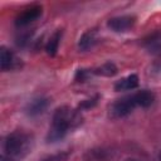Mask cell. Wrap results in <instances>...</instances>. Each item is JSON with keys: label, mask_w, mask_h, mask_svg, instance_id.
<instances>
[{"label": "cell", "mask_w": 161, "mask_h": 161, "mask_svg": "<svg viewBox=\"0 0 161 161\" xmlns=\"http://www.w3.org/2000/svg\"><path fill=\"white\" fill-rule=\"evenodd\" d=\"M60 38H62V30H59V29L49 38V40L45 45V50L49 55H55L58 47H59V43H60Z\"/></svg>", "instance_id": "12"}, {"label": "cell", "mask_w": 161, "mask_h": 161, "mask_svg": "<svg viewBox=\"0 0 161 161\" xmlns=\"http://www.w3.org/2000/svg\"><path fill=\"white\" fill-rule=\"evenodd\" d=\"M49 101L45 97H35L31 101L28 102V104L25 106V113L30 117H35L39 116L42 113H44V111L48 108Z\"/></svg>", "instance_id": "7"}, {"label": "cell", "mask_w": 161, "mask_h": 161, "mask_svg": "<svg viewBox=\"0 0 161 161\" xmlns=\"http://www.w3.org/2000/svg\"><path fill=\"white\" fill-rule=\"evenodd\" d=\"M125 161H140L138 158H135V157H127Z\"/></svg>", "instance_id": "18"}, {"label": "cell", "mask_w": 161, "mask_h": 161, "mask_svg": "<svg viewBox=\"0 0 161 161\" xmlns=\"http://www.w3.org/2000/svg\"><path fill=\"white\" fill-rule=\"evenodd\" d=\"M1 161H16L14 157H11V156H8V155H3L1 156Z\"/></svg>", "instance_id": "17"}, {"label": "cell", "mask_w": 161, "mask_h": 161, "mask_svg": "<svg viewBox=\"0 0 161 161\" xmlns=\"http://www.w3.org/2000/svg\"><path fill=\"white\" fill-rule=\"evenodd\" d=\"M92 73L93 74H98V75H104V77H113L117 73V67L113 63L107 62V63L102 64L101 67L93 69Z\"/></svg>", "instance_id": "13"}, {"label": "cell", "mask_w": 161, "mask_h": 161, "mask_svg": "<svg viewBox=\"0 0 161 161\" xmlns=\"http://www.w3.org/2000/svg\"><path fill=\"white\" fill-rule=\"evenodd\" d=\"M135 97H136V101H137V104L138 107H148L153 103L155 101V94L151 92V91H147V89H142V91H137L133 93Z\"/></svg>", "instance_id": "11"}, {"label": "cell", "mask_w": 161, "mask_h": 161, "mask_svg": "<svg viewBox=\"0 0 161 161\" xmlns=\"http://www.w3.org/2000/svg\"><path fill=\"white\" fill-rule=\"evenodd\" d=\"M33 136L24 131H14L4 140V150L8 156L24 157L33 148Z\"/></svg>", "instance_id": "2"}, {"label": "cell", "mask_w": 161, "mask_h": 161, "mask_svg": "<svg viewBox=\"0 0 161 161\" xmlns=\"http://www.w3.org/2000/svg\"><path fill=\"white\" fill-rule=\"evenodd\" d=\"M145 48L155 55H161V33H153L143 42Z\"/></svg>", "instance_id": "10"}, {"label": "cell", "mask_w": 161, "mask_h": 161, "mask_svg": "<svg viewBox=\"0 0 161 161\" xmlns=\"http://www.w3.org/2000/svg\"><path fill=\"white\" fill-rule=\"evenodd\" d=\"M0 67L3 72L19 69L21 67V59L11 49L3 45L0 48Z\"/></svg>", "instance_id": "5"}, {"label": "cell", "mask_w": 161, "mask_h": 161, "mask_svg": "<svg viewBox=\"0 0 161 161\" xmlns=\"http://www.w3.org/2000/svg\"><path fill=\"white\" fill-rule=\"evenodd\" d=\"M69 155H70L69 151H60V152H57V153H53V155L44 157L42 161H67Z\"/></svg>", "instance_id": "14"}, {"label": "cell", "mask_w": 161, "mask_h": 161, "mask_svg": "<svg viewBox=\"0 0 161 161\" xmlns=\"http://www.w3.org/2000/svg\"><path fill=\"white\" fill-rule=\"evenodd\" d=\"M158 160L161 161V151H160V153H158Z\"/></svg>", "instance_id": "19"}, {"label": "cell", "mask_w": 161, "mask_h": 161, "mask_svg": "<svg viewBox=\"0 0 161 161\" xmlns=\"http://www.w3.org/2000/svg\"><path fill=\"white\" fill-rule=\"evenodd\" d=\"M136 107H138L135 94H128L122 98L116 99L113 103H111L108 108V114L111 118H122L127 114H130Z\"/></svg>", "instance_id": "3"}, {"label": "cell", "mask_w": 161, "mask_h": 161, "mask_svg": "<svg viewBox=\"0 0 161 161\" xmlns=\"http://www.w3.org/2000/svg\"><path fill=\"white\" fill-rule=\"evenodd\" d=\"M82 123V116L77 109L63 106L55 109L47 135V142H57L64 138L69 130L75 128Z\"/></svg>", "instance_id": "1"}, {"label": "cell", "mask_w": 161, "mask_h": 161, "mask_svg": "<svg viewBox=\"0 0 161 161\" xmlns=\"http://www.w3.org/2000/svg\"><path fill=\"white\" fill-rule=\"evenodd\" d=\"M136 24V16L127 14V15H118L108 19L107 26L114 33H126L131 30Z\"/></svg>", "instance_id": "4"}, {"label": "cell", "mask_w": 161, "mask_h": 161, "mask_svg": "<svg viewBox=\"0 0 161 161\" xmlns=\"http://www.w3.org/2000/svg\"><path fill=\"white\" fill-rule=\"evenodd\" d=\"M43 13V8L40 5H31L28 6L25 9H23V11H20L16 16L15 24L18 26H26L29 24H31L33 21L38 20L42 16Z\"/></svg>", "instance_id": "6"}, {"label": "cell", "mask_w": 161, "mask_h": 161, "mask_svg": "<svg viewBox=\"0 0 161 161\" xmlns=\"http://www.w3.org/2000/svg\"><path fill=\"white\" fill-rule=\"evenodd\" d=\"M98 34H97V30L96 29H89L87 31H84L82 34V36L79 38V42H78V48L79 50L82 52H87V50H91L97 43H98Z\"/></svg>", "instance_id": "8"}, {"label": "cell", "mask_w": 161, "mask_h": 161, "mask_svg": "<svg viewBox=\"0 0 161 161\" xmlns=\"http://www.w3.org/2000/svg\"><path fill=\"white\" fill-rule=\"evenodd\" d=\"M92 72L87 70V69H79L77 70V74H75V80L77 82H84L88 79V77L91 75Z\"/></svg>", "instance_id": "15"}, {"label": "cell", "mask_w": 161, "mask_h": 161, "mask_svg": "<svg viewBox=\"0 0 161 161\" xmlns=\"http://www.w3.org/2000/svg\"><path fill=\"white\" fill-rule=\"evenodd\" d=\"M137 86H138V77L136 74H128L114 83V91L117 92L130 91V89H135Z\"/></svg>", "instance_id": "9"}, {"label": "cell", "mask_w": 161, "mask_h": 161, "mask_svg": "<svg viewBox=\"0 0 161 161\" xmlns=\"http://www.w3.org/2000/svg\"><path fill=\"white\" fill-rule=\"evenodd\" d=\"M98 98H99L98 96H94V97H92V98H89V99H86V101H83V102L79 104V107L88 109V108H91V107H93V106H96V104H97Z\"/></svg>", "instance_id": "16"}]
</instances>
